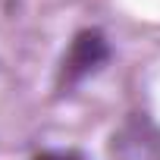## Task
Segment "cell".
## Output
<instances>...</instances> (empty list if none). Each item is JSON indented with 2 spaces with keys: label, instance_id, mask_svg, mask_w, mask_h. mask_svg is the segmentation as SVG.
I'll return each mask as SVG.
<instances>
[{
  "label": "cell",
  "instance_id": "obj_1",
  "mask_svg": "<svg viewBox=\"0 0 160 160\" xmlns=\"http://www.w3.org/2000/svg\"><path fill=\"white\" fill-rule=\"evenodd\" d=\"M107 60H110V44H107L104 32L101 28H82L72 38V44L60 63V85L82 82L91 72H98Z\"/></svg>",
  "mask_w": 160,
  "mask_h": 160
},
{
  "label": "cell",
  "instance_id": "obj_2",
  "mask_svg": "<svg viewBox=\"0 0 160 160\" xmlns=\"http://www.w3.org/2000/svg\"><path fill=\"white\" fill-rule=\"evenodd\" d=\"M113 157H119V160H160V132L148 119L129 122L119 135H113Z\"/></svg>",
  "mask_w": 160,
  "mask_h": 160
},
{
  "label": "cell",
  "instance_id": "obj_3",
  "mask_svg": "<svg viewBox=\"0 0 160 160\" xmlns=\"http://www.w3.org/2000/svg\"><path fill=\"white\" fill-rule=\"evenodd\" d=\"M38 160H82V157L72 151H44V154H38Z\"/></svg>",
  "mask_w": 160,
  "mask_h": 160
}]
</instances>
